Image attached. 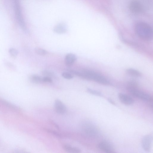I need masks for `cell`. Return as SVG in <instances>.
I'll return each mask as SVG.
<instances>
[{
    "label": "cell",
    "mask_w": 153,
    "mask_h": 153,
    "mask_svg": "<svg viewBox=\"0 0 153 153\" xmlns=\"http://www.w3.org/2000/svg\"><path fill=\"white\" fill-rule=\"evenodd\" d=\"M108 101L110 102L111 103V104H113V105H114L115 104V103H114V101H113L111 100V99H108Z\"/></svg>",
    "instance_id": "24"
},
{
    "label": "cell",
    "mask_w": 153,
    "mask_h": 153,
    "mask_svg": "<svg viewBox=\"0 0 153 153\" xmlns=\"http://www.w3.org/2000/svg\"><path fill=\"white\" fill-rule=\"evenodd\" d=\"M118 97L121 102L126 105H132L134 102V100L131 97L123 93H119Z\"/></svg>",
    "instance_id": "9"
},
{
    "label": "cell",
    "mask_w": 153,
    "mask_h": 153,
    "mask_svg": "<svg viewBox=\"0 0 153 153\" xmlns=\"http://www.w3.org/2000/svg\"><path fill=\"white\" fill-rule=\"evenodd\" d=\"M77 59L76 56L73 53L67 54L65 56V65L68 66L72 65Z\"/></svg>",
    "instance_id": "11"
},
{
    "label": "cell",
    "mask_w": 153,
    "mask_h": 153,
    "mask_svg": "<svg viewBox=\"0 0 153 153\" xmlns=\"http://www.w3.org/2000/svg\"><path fill=\"white\" fill-rule=\"evenodd\" d=\"M42 74L45 76L55 77V75L51 71L48 70H44L42 72ZM51 78V77H50Z\"/></svg>",
    "instance_id": "18"
},
{
    "label": "cell",
    "mask_w": 153,
    "mask_h": 153,
    "mask_svg": "<svg viewBox=\"0 0 153 153\" xmlns=\"http://www.w3.org/2000/svg\"><path fill=\"white\" fill-rule=\"evenodd\" d=\"M54 108L56 112L60 114H64L66 111V107L59 100L56 99L54 102Z\"/></svg>",
    "instance_id": "10"
},
{
    "label": "cell",
    "mask_w": 153,
    "mask_h": 153,
    "mask_svg": "<svg viewBox=\"0 0 153 153\" xmlns=\"http://www.w3.org/2000/svg\"><path fill=\"white\" fill-rule=\"evenodd\" d=\"M87 91L88 93L100 97H102L103 96L100 92L89 88L87 89Z\"/></svg>",
    "instance_id": "17"
},
{
    "label": "cell",
    "mask_w": 153,
    "mask_h": 153,
    "mask_svg": "<svg viewBox=\"0 0 153 153\" xmlns=\"http://www.w3.org/2000/svg\"><path fill=\"white\" fill-rule=\"evenodd\" d=\"M152 141V136L151 134L145 135L143 138L142 141V146L146 152L151 151Z\"/></svg>",
    "instance_id": "7"
},
{
    "label": "cell",
    "mask_w": 153,
    "mask_h": 153,
    "mask_svg": "<svg viewBox=\"0 0 153 153\" xmlns=\"http://www.w3.org/2000/svg\"><path fill=\"white\" fill-rule=\"evenodd\" d=\"M84 132L89 136L94 137L97 136L99 131L96 126L92 123L85 122L83 125Z\"/></svg>",
    "instance_id": "4"
},
{
    "label": "cell",
    "mask_w": 153,
    "mask_h": 153,
    "mask_svg": "<svg viewBox=\"0 0 153 153\" xmlns=\"http://www.w3.org/2000/svg\"><path fill=\"white\" fill-rule=\"evenodd\" d=\"M62 76L64 78L67 79H71L73 78V74L70 73L64 72L62 74Z\"/></svg>",
    "instance_id": "20"
},
{
    "label": "cell",
    "mask_w": 153,
    "mask_h": 153,
    "mask_svg": "<svg viewBox=\"0 0 153 153\" xmlns=\"http://www.w3.org/2000/svg\"><path fill=\"white\" fill-rule=\"evenodd\" d=\"M53 31L57 33H64L67 31V27L65 24L61 23L56 26L53 28Z\"/></svg>",
    "instance_id": "12"
},
{
    "label": "cell",
    "mask_w": 153,
    "mask_h": 153,
    "mask_svg": "<svg viewBox=\"0 0 153 153\" xmlns=\"http://www.w3.org/2000/svg\"><path fill=\"white\" fill-rule=\"evenodd\" d=\"M63 149L65 151L68 152L79 153L81 152L79 148L68 145L64 146Z\"/></svg>",
    "instance_id": "13"
},
{
    "label": "cell",
    "mask_w": 153,
    "mask_h": 153,
    "mask_svg": "<svg viewBox=\"0 0 153 153\" xmlns=\"http://www.w3.org/2000/svg\"><path fill=\"white\" fill-rule=\"evenodd\" d=\"M129 8L131 12L134 13H138L142 10L143 7L141 3L135 0L132 1L129 4Z\"/></svg>",
    "instance_id": "8"
},
{
    "label": "cell",
    "mask_w": 153,
    "mask_h": 153,
    "mask_svg": "<svg viewBox=\"0 0 153 153\" xmlns=\"http://www.w3.org/2000/svg\"><path fill=\"white\" fill-rule=\"evenodd\" d=\"M135 30L137 36L145 41H150L152 39L153 30L151 26L144 22H139L135 26Z\"/></svg>",
    "instance_id": "2"
},
{
    "label": "cell",
    "mask_w": 153,
    "mask_h": 153,
    "mask_svg": "<svg viewBox=\"0 0 153 153\" xmlns=\"http://www.w3.org/2000/svg\"><path fill=\"white\" fill-rule=\"evenodd\" d=\"M135 85H130L127 88V90L133 95L140 99L145 101L151 100L150 96L148 94L137 89Z\"/></svg>",
    "instance_id": "3"
},
{
    "label": "cell",
    "mask_w": 153,
    "mask_h": 153,
    "mask_svg": "<svg viewBox=\"0 0 153 153\" xmlns=\"http://www.w3.org/2000/svg\"><path fill=\"white\" fill-rule=\"evenodd\" d=\"M45 130L46 131H47L48 132H50V133H51L52 134H53L55 135L57 137H61V135L60 134H59L57 132L55 131H53V130H50L49 129H48L47 128H46L45 129Z\"/></svg>",
    "instance_id": "23"
},
{
    "label": "cell",
    "mask_w": 153,
    "mask_h": 153,
    "mask_svg": "<svg viewBox=\"0 0 153 153\" xmlns=\"http://www.w3.org/2000/svg\"><path fill=\"white\" fill-rule=\"evenodd\" d=\"M35 51L36 53L40 56H45L48 53V52L45 50L38 47L35 48Z\"/></svg>",
    "instance_id": "16"
},
{
    "label": "cell",
    "mask_w": 153,
    "mask_h": 153,
    "mask_svg": "<svg viewBox=\"0 0 153 153\" xmlns=\"http://www.w3.org/2000/svg\"><path fill=\"white\" fill-rule=\"evenodd\" d=\"M42 80L43 82H44L51 83L52 82V79L51 78L45 76L42 78Z\"/></svg>",
    "instance_id": "22"
},
{
    "label": "cell",
    "mask_w": 153,
    "mask_h": 153,
    "mask_svg": "<svg viewBox=\"0 0 153 153\" xmlns=\"http://www.w3.org/2000/svg\"><path fill=\"white\" fill-rule=\"evenodd\" d=\"M5 64L6 66L9 68H10V69L12 70H15V68L13 64L8 62H5Z\"/></svg>",
    "instance_id": "21"
},
{
    "label": "cell",
    "mask_w": 153,
    "mask_h": 153,
    "mask_svg": "<svg viewBox=\"0 0 153 153\" xmlns=\"http://www.w3.org/2000/svg\"><path fill=\"white\" fill-rule=\"evenodd\" d=\"M14 2L15 15L18 22L21 27L26 31L27 30L26 25L21 13L18 0H15Z\"/></svg>",
    "instance_id": "5"
},
{
    "label": "cell",
    "mask_w": 153,
    "mask_h": 153,
    "mask_svg": "<svg viewBox=\"0 0 153 153\" xmlns=\"http://www.w3.org/2000/svg\"><path fill=\"white\" fill-rule=\"evenodd\" d=\"M98 147L102 151L109 153H114L115 150L112 144L109 142L104 140L100 142Z\"/></svg>",
    "instance_id": "6"
},
{
    "label": "cell",
    "mask_w": 153,
    "mask_h": 153,
    "mask_svg": "<svg viewBox=\"0 0 153 153\" xmlns=\"http://www.w3.org/2000/svg\"><path fill=\"white\" fill-rule=\"evenodd\" d=\"M77 76L88 80H91L99 83L109 85V81L103 75L94 71L84 70L78 72Z\"/></svg>",
    "instance_id": "1"
},
{
    "label": "cell",
    "mask_w": 153,
    "mask_h": 153,
    "mask_svg": "<svg viewBox=\"0 0 153 153\" xmlns=\"http://www.w3.org/2000/svg\"><path fill=\"white\" fill-rule=\"evenodd\" d=\"M126 71L129 74L133 76L139 77L141 76L140 72L133 68L128 69L126 70Z\"/></svg>",
    "instance_id": "15"
},
{
    "label": "cell",
    "mask_w": 153,
    "mask_h": 153,
    "mask_svg": "<svg viewBox=\"0 0 153 153\" xmlns=\"http://www.w3.org/2000/svg\"><path fill=\"white\" fill-rule=\"evenodd\" d=\"M9 52L10 55L13 57L15 58L17 55L18 52L16 49L10 48L9 50Z\"/></svg>",
    "instance_id": "19"
},
{
    "label": "cell",
    "mask_w": 153,
    "mask_h": 153,
    "mask_svg": "<svg viewBox=\"0 0 153 153\" xmlns=\"http://www.w3.org/2000/svg\"><path fill=\"white\" fill-rule=\"evenodd\" d=\"M30 81L35 83L39 84L43 82L42 78L36 75H32L30 77Z\"/></svg>",
    "instance_id": "14"
}]
</instances>
